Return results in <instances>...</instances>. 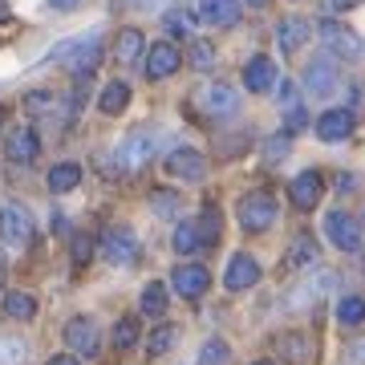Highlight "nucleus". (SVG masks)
I'll list each match as a JSON object with an SVG mask.
<instances>
[{
  "mask_svg": "<svg viewBox=\"0 0 365 365\" xmlns=\"http://www.w3.org/2000/svg\"><path fill=\"white\" fill-rule=\"evenodd\" d=\"M49 61L69 69L73 78H90L98 69V61H102V33H86V37H69L61 45H53Z\"/></svg>",
  "mask_w": 365,
  "mask_h": 365,
  "instance_id": "f257e3e1",
  "label": "nucleus"
},
{
  "mask_svg": "<svg viewBox=\"0 0 365 365\" xmlns=\"http://www.w3.org/2000/svg\"><path fill=\"white\" fill-rule=\"evenodd\" d=\"M235 215H240L244 232H268V227L280 223V203H276L272 191H248V195L240 199Z\"/></svg>",
  "mask_w": 365,
  "mask_h": 365,
  "instance_id": "f03ea898",
  "label": "nucleus"
},
{
  "mask_svg": "<svg viewBox=\"0 0 365 365\" xmlns=\"http://www.w3.org/2000/svg\"><path fill=\"white\" fill-rule=\"evenodd\" d=\"M317 33L325 41V49L333 53V61H357V57H365V41L357 37L349 25H341L337 16H325Z\"/></svg>",
  "mask_w": 365,
  "mask_h": 365,
  "instance_id": "7ed1b4c3",
  "label": "nucleus"
},
{
  "mask_svg": "<svg viewBox=\"0 0 365 365\" xmlns=\"http://www.w3.org/2000/svg\"><path fill=\"white\" fill-rule=\"evenodd\" d=\"M33 232H37V223H33V211L21 207V203H4L0 207V240H4V248H29L33 244Z\"/></svg>",
  "mask_w": 365,
  "mask_h": 365,
  "instance_id": "20e7f679",
  "label": "nucleus"
},
{
  "mask_svg": "<svg viewBox=\"0 0 365 365\" xmlns=\"http://www.w3.org/2000/svg\"><path fill=\"white\" fill-rule=\"evenodd\" d=\"M158 146H163V134L150 130V126H138V130H130L126 138H122L118 158H122V167L126 170H138V167H146V163L158 155Z\"/></svg>",
  "mask_w": 365,
  "mask_h": 365,
  "instance_id": "39448f33",
  "label": "nucleus"
},
{
  "mask_svg": "<svg viewBox=\"0 0 365 365\" xmlns=\"http://www.w3.org/2000/svg\"><path fill=\"white\" fill-rule=\"evenodd\" d=\"M98 252H102L114 268H130V264L143 256V244H138V235H134L130 227L118 223V227H110V232L98 240Z\"/></svg>",
  "mask_w": 365,
  "mask_h": 365,
  "instance_id": "423d86ee",
  "label": "nucleus"
},
{
  "mask_svg": "<svg viewBox=\"0 0 365 365\" xmlns=\"http://www.w3.org/2000/svg\"><path fill=\"white\" fill-rule=\"evenodd\" d=\"M66 345L73 357H98L102 353V329H98V321L93 317H73V321H66Z\"/></svg>",
  "mask_w": 365,
  "mask_h": 365,
  "instance_id": "0eeeda50",
  "label": "nucleus"
},
{
  "mask_svg": "<svg viewBox=\"0 0 365 365\" xmlns=\"http://www.w3.org/2000/svg\"><path fill=\"white\" fill-rule=\"evenodd\" d=\"M4 158L16 163V167H33L41 158V138L33 126H13L9 138H4Z\"/></svg>",
  "mask_w": 365,
  "mask_h": 365,
  "instance_id": "6e6552de",
  "label": "nucleus"
},
{
  "mask_svg": "<svg viewBox=\"0 0 365 365\" xmlns=\"http://www.w3.org/2000/svg\"><path fill=\"white\" fill-rule=\"evenodd\" d=\"M300 86L313 93V98H325V93H333V90H337V61H333L329 53L313 57V61L304 66V73H300Z\"/></svg>",
  "mask_w": 365,
  "mask_h": 365,
  "instance_id": "1a4fd4ad",
  "label": "nucleus"
},
{
  "mask_svg": "<svg viewBox=\"0 0 365 365\" xmlns=\"http://www.w3.org/2000/svg\"><path fill=\"white\" fill-rule=\"evenodd\" d=\"M163 167H167L170 179H187V182H195L207 175V158L199 155L195 146H175L167 158H163Z\"/></svg>",
  "mask_w": 365,
  "mask_h": 365,
  "instance_id": "9d476101",
  "label": "nucleus"
},
{
  "mask_svg": "<svg viewBox=\"0 0 365 365\" xmlns=\"http://www.w3.org/2000/svg\"><path fill=\"white\" fill-rule=\"evenodd\" d=\"M325 235H329V244L341 248V252L361 248V227H357V220H353L349 211H329L325 215Z\"/></svg>",
  "mask_w": 365,
  "mask_h": 365,
  "instance_id": "9b49d317",
  "label": "nucleus"
},
{
  "mask_svg": "<svg viewBox=\"0 0 365 365\" xmlns=\"http://www.w3.org/2000/svg\"><path fill=\"white\" fill-rule=\"evenodd\" d=\"M325 195V179H321V170H300L297 179L288 182V199H292V207L297 211H313Z\"/></svg>",
  "mask_w": 365,
  "mask_h": 365,
  "instance_id": "f8f14e48",
  "label": "nucleus"
},
{
  "mask_svg": "<svg viewBox=\"0 0 365 365\" xmlns=\"http://www.w3.org/2000/svg\"><path fill=\"white\" fill-rule=\"evenodd\" d=\"M170 288H175L182 300H199L211 288V272L203 264H179V268L170 272Z\"/></svg>",
  "mask_w": 365,
  "mask_h": 365,
  "instance_id": "ddd939ff",
  "label": "nucleus"
},
{
  "mask_svg": "<svg viewBox=\"0 0 365 365\" xmlns=\"http://www.w3.org/2000/svg\"><path fill=\"white\" fill-rule=\"evenodd\" d=\"M256 280H260V264L252 260L248 252H235L223 268V288L227 292H248V288H256Z\"/></svg>",
  "mask_w": 365,
  "mask_h": 365,
  "instance_id": "4468645a",
  "label": "nucleus"
},
{
  "mask_svg": "<svg viewBox=\"0 0 365 365\" xmlns=\"http://www.w3.org/2000/svg\"><path fill=\"white\" fill-rule=\"evenodd\" d=\"M179 66H182V53L175 49V41H158V45H150V49H146L143 69H146V78H150V81L170 78Z\"/></svg>",
  "mask_w": 365,
  "mask_h": 365,
  "instance_id": "2eb2a0df",
  "label": "nucleus"
},
{
  "mask_svg": "<svg viewBox=\"0 0 365 365\" xmlns=\"http://www.w3.org/2000/svg\"><path fill=\"white\" fill-rule=\"evenodd\" d=\"M199 106H203V114L211 118H227L240 110V93H235V86H227V81H211L207 90L199 93Z\"/></svg>",
  "mask_w": 365,
  "mask_h": 365,
  "instance_id": "dca6fc26",
  "label": "nucleus"
},
{
  "mask_svg": "<svg viewBox=\"0 0 365 365\" xmlns=\"http://www.w3.org/2000/svg\"><path fill=\"white\" fill-rule=\"evenodd\" d=\"M244 16V0H199V21L207 29H232Z\"/></svg>",
  "mask_w": 365,
  "mask_h": 365,
  "instance_id": "f3484780",
  "label": "nucleus"
},
{
  "mask_svg": "<svg viewBox=\"0 0 365 365\" xmlns=\"http://www.w3.org/2000/svg\"><path fill=\"white\" fill-rule=\"evenodd\" d=\"M317 138H321V143H345V138H349L353 134V114L349 110H325V114L317 118Z\"/></svg>",
  "mask_w": 365,
  "mask_h": 365,
  "instance_id": "a211bd4d",
  "label": "nucleus"
},
{
  "mask_svg": "<svg viewBox=\"0 0 365 365\" xmlns=\"http://www.w3.org/2000/svg\"><path fill=\"white\" fill-rule=\"evenodd\" d=\"M114 61H118V66H138V61H146V37H143V29H118V37H114Z\"/></svg>",
  "mask_w": 365,
  "mask_h": 365,
  "instance_id": "6ab92c4d",
  "label": "nucleus"
},
{
  "mask_svg": "<svg viewBox=\"0 0 365 365\" xmlns=\"http://www.w3.org/2000/svg\"><path fill=\"white\" fill-rule=\"evenodd\" d=\"M244 86L252 93H272L276 90V61L272 57H252L248 66H244Z\"/></svg>",
  "mask_w": 365,
  "mask_h": 365,
  "instance_id": "aec40b11",
  "label": "nucleus"
},
{
  "mask_svg": "<svg viewBox=\"0 0 365 365\" xmlns=\"http://www.w3.org/2000/svg\"><path fill=\"white\" fill-rule=\"evenodd\" d=\"M309 37H313V29H309V21H300V16H284L280 29H276V41H280V53L284 57H297L300 45Z\"/></svg>",
  "mask_w": 365,
  "mask_h": 365,
  "instance_id": "412c9836",
  "label": "nucleus"
},
{
  "mask_svg": "<svg viewBox=\"0 0 365 365\" xmlns=\"http://www.w3.org/2000/svg\"><path fill=\"white\" fill-rule=\"evenodd\" d=\"M276 353H280L288 365H309L313 361V341L304 337V333H280V337H276Z\"/></svg>",
  "mask_w": 365,
  "mask_h": 365,
  "instance_id": "4be33fe9",
  "label": "nucleus"
},
{
  "mask_svg": "<svg viewBox=\"0 0 365 365\" xmlns=\"http://www.w3.org/2000/svg\"><path fill=\"white\" fill-rule=\"evenodd\" d=\"M317 256H321V248H317L313 232L292 235V244H288V268H313Z\"/></svg>",
  "mask_w": 365,
  "mask_h": 365,
  "instance_id": "5701e85b",
  "label": "nucleus"
},
{
  "mask_svg": "<svg viewBox=\"0 0 365 365\" xmlns=\"http://www.w3.org/2000/svg\"><path fill=\"white\" fill-rule=\"evenodd\" d=\"M167 300H170V288L163 280H150L143 288V297H138V313L143 317H163L167 313Z\"/></svg>",
  "mask_w": 365,
  "mask_h": 365,
  "instance_id": "b1692460",
  "label": "nucleus"
},
{
  "mask_svg": "<svg viewBox=\"0 0 365 365\" xmlns=\"http://www.w3.org/2000/svg\"><path fill=\"white\" fill-rule=\"evenodd\" d=\"M126 106H130V86H126V81H106L102 98H98V110L110 114V118H118Z\"/></svg>",
  "mask_w": 365,
  "mask_h": 365,
  "instance_id": "393cba45",
  "label": "nucleus"
},
{
  "mask_svg": "<svg viewBox=\"0 0 365 365\" xmlns=\"http://www.w3.org/2000/svg\"><path fill=\"white\" fill-rule=\"evenodd\" d=\"M49 191L53 195H66V191H78V182H81V167L78 163H57V167L49 170Z\"/></svg>",
  "mask_w": 365,
  "mask_h": 365,
  "instance_id": "a878e982",
  "label": "nucleus"
},
{
  "mask_svg": "<svg viewBox=\"0 0 365 365\" xmlns=\"http://www.w3.org/2000/svg\"><path fill=\"white\" fill-rule=\"evenodd\" d=\"M170 244H175V252H179V256H191V252L203 248V235H199V220H182L179 227H175V235H170Z\"/></svg>",
  "mask_w": 365,
  "mask_h": 365,
  "instance_id": "bb28decb",
  "label": "nucleus"
},
{
  "mask_svg": "<svg viewBox=\"0 0 365 365\" xmlns=\"http://www.w3.org/2000/svg\"><path fill=\"white\" fill-rule=\"evenodd\" d=\"M4 317L9 321H33L37 317V300L29 297V292H4Z\"/></svg>",
  "mask_w": 365,
  "mask_h": 365,
  "instance_id": "cd10ccee",
  "label": "nucleus"
},
{
  "mask_svg": "<svg viewBox=\"0 0 365 365\" xmlns=\"http://www.w3.org/2000/svg\"><path fill=\"white\" fill-rule=\"evenodd\" d=\"M138 337H143V329H138V317H122V321L114 325V333H110L114 349H134V345H138Z\"/></svg>",
  "mask_w": 365,
  "mask_h": 365,
  "instance_id": "c85d7f7f",
  "label": "nucleus"
},
{
  "mask_svg": "<svg viewBox=\"0 0 365 365\" xmlns=\"http://www.w3.org/2000/svg\"><path fill=\"white\" fill-rule=\"evenodd\" d=\"M25 110L29 114H61V102L53 90H29L25 93Z\"/></svg>",
  "mask_w": 365,
  "mask_h": 365,
  "instance_id": "c756f323",
  "label": "nucleus"
},
{
  "mask_svg": "<svg viewBox=\"0 0 365 365\" xmlns=\"http://www.w3.org/2000/svg\"><path fill=\"white\" fill-rule=\"evenodd\" d=\"M337 321L341 325H365V297H341L337 300Z\"/></svg>",
  "mask_w": 365,
  "mask_h": 365,
  "instance_id": "7c9ffc66",
  "label": "nucleus"
},
{
  "mask_svg": "<svg viewBox=\"0 0 365 365\" xmlns=\"http://www.w3.org/2000/svg\"><path fill=\"white\" fill-rule=\"evenodd\" d=\"M215 57H220V53H215V45H211V41H191V53H187V61H191L199 73H207V69L220 66Z\"/></svg>",
  "mask_w": 365,
  "mask_h": 365,
  "instance_id": "2f4dec72",
  "label": "nucleus"
},
{
  "mask_svg": "<svg viewBox=\"0 0 365 365\" xmlns=\"http://www.w3.org/2000/svg\"><path fill=\"white\" fill-rule=\"evenodd\" d=\"M163 29H167V41H170V37H191V29H195V16L182 13V9H170V13L163 16Z\"/></svg>",
  "mask_w": 365,
  "mask_h": 365,
  "instance_id": "473e14b6",
  "label": "nucleus"
},
{
  "mask_svg": "<svg viewBox=\"0 0 365 365\" xmlns=\"http://www.w3.org/2000/svg\"><path fill=\"white\" fill-rule=\"evenodd\" d=\"M199 235H203V248H211V244H220V207H203V215H199Z\"/></svg>",
  "mask_w": 365,
  "mask_h": 365,
  "instance_id": "72a5a7b5",
  "label": "nucleus"
},
{
  "mask_svg": "<svg viewBox=\"0 0 365 365\" xmlns=\"http://www.w3.org/2000/svg\"><path fill=\"white\" fill-rule=\"evenodd\" d=\"M175 341H179V329L175 325H158L155 333H150V341H146V349H150V357H163Z\"/></svg>",
  "mask_w": 365,
  "mask_h": 365,
  "instance_id": "f704fd0d",
  "label": "nucleus"
},
{
  "mask_svg": "<svg viewBox=\"0 0 365 365\" xmlns=\"http://www.w3.org/2000/svg\"><path fill=\"white\" fill-rule=\"evenodd\" d=\"M199 365H227V341H220V337L203 341V349H199Z\"/></svg>",
  "mask_w": 365,
  "mask_h": 365,
  "instance_id": "c9c22d12",
  "label": "nucleus"
},
{
  "mask_svg": "<svg viewBox=\"0 0 365 365\" xmlns=\"http://www.w3.org/2000/svg\"><path fill=\"white\" fill-rule=\"evenodd\" d=\"M25 341H16V337H0V365H21L25 361Z\"/></svg>",
  "mask_w": 365,
  "mask_h": 365,
  "instance_id": "e433bc0d",
  "label": "nucleus"
},
{
  "mask_svg": "<svg viewBox=\"0 0 365 365\" xmlns=\"http://www.w3.org/2000/svg\"><path fill=\"white\" fill-rule=\"evenodd\" d=\"M288 146H292V134H272L268 143H264V158L268 163H280L288 155Z\"/></svg>",
  "mask_w": 365,
  "mask_h": 365,
  "instance_id": "4c0bfd02",
  "label": "nucleus"
},
{
  "mask_svg": "<svg viewBox=\"0 0 365 365\" xmlns=\"http://www.w3.org/2000/svg\"><path fill=\"white\" fill-rule=\"evenodd\" d=\"M284 122H288V126H284V134H300V130H304V126H309V114H304V106H288V110H284Z\"/></svg>",
  "mask_w": 365,
  "mask_h": 365,
  "instance_id": "58836bf2",
  "label": "nucleus"
},
{
  "mask_svg": "<svg viewBox=\"0 0 365 365\" xmlns=\"http://www.w3.org/2000/svg\"><path fill=\"white\" fill-rule=\"evenodd\" d=\"M69 252H73V264H90V256H93V240H90V235H73Z\"/></svg>",
  "mask_w": 365,
  "mask_h": 365,
  "instance_id": "ea45409f",
  "label": "nucleus"
},
{
  "mask_svg": "<svg viewBox=\"0 0 365 365\" xmlns=\"http://www.w3.org/2000/svg\"><path fill=\"white\" fill-rule=\"evenodd\" d=\"M321 4H325L329 16H337V13H349V9H357L361 0H321Z\"/></svg>",
  "mask_w": 365,
  "mask_h": 365,
  "instance_id": "a19ab883",
  "label": "nucleus"
},
{
  "mask_svg": "<svg viewBox=\"0 0 365 365\" xmlns=\"http://www.w3.org/2000/svg\"><path fill=\"white\" fill-rule=\"evenodd\" d=\"M45 365H81V361L73 357V353H57V357H49Z\"/></svg>",
  "mask_w": 365,
  "mask_h": 365,
  "instance_id": "79ce46f5",
  "label": "nucleus"
},
{
  "mask_svg": "<svg viewBox=\"0 0 365 365\" xmlns=\"http://www.w3.org/2000/svg\"><path fill=\"white\" fill-rule=\"evenodd\" d=\"M53 9H57V13H73V9H78L81 0H49Z\"/></svg>",
  "mask_w": 365,
  "mask_h": 365,
  "instance_id": "37998d69",
  "label": "nucleus"
},
{
  "mask_svg": "<svg viewBox=\"0 0 365 365\" xmlns=\"http://www.w3.org/2000/svg\"><path fill=\"white\" fill-rule=\"evenodd\" d=\"M118 4H122V9H155L158 0H118Z\"/></svg>",
  "mask_w": 365,
  "mask_h": 365,
  "instance_id": "c03bdc74",
  "label": "nucleus"
},
{
  "mask_svg": "<svg viewBox=\"0 0 365 365\" xmlns=\"http://www.w3.org/2000/svg\"><path fill=\"white\" fill-rule=\"evenodd\" d=\"M337 187H341V195H349L353 187H357V179L353 175H337Z\"/></svg>",
  "mask_w": 365,
  "mask_h": 365,
  "instance_id": "a18cd8bd",
  "label": "nucleus"
},
{
  "mask_svg": "<svg viewBox=\"0 0 365 365\" xmlns=\"http://www.w3.org/2000/svg\"><path fill=\"white\" fill-rule=\"evenodd\" d=\"M155 207H158V211H175V207H179V199H175V195H170V199H167V195H158V199H155Z\"/></svg>",
  "mask_w": 365,
  "mask_h": 365,
  "instance_id": "49530a36",
  "label": "nucleus"
},
{
  "mask_svg": "<svg viewBox=\"0 0 365 365\" xmlns=\"http://www.w3.org/2000/svg\"><path fill=\"white\" fill-rule=\"evenodd\" d=\"M4 16H9V0H0V21H4Z\"/></svg>",
  "mask_w": 365,
  "mask_h": 365,
  "instance_id": "de8ad7c7",
  "label": "nucleus"
},
{
  "mask_svg": "<svg viewBox=\"0 0 365 365\" xmlns=\"http://www.w3.org/2000/svg\"><path fill=\"white\" fill-rule=\"evenodd\" d=\"M248 4H252V9H260V4H268V0H248Z\"/></svg>",
  "mask_w": 365,
  "mask_h": 365,
  "instance_id": "09e8293b",
  "label": "nucleus"
},
{
  "mask_svg": "<svg viewBox=\"0 0 365 365\" xmlns=\"http://www.w3.org/2000/svg\"><path fill=\"white\" fill-rule=\"evenodd\" d=\"M252 365H276V361H268V357H260V361H252Z\"/></svg>",
  "mask_w": 365,
  "mask_h": 365,
  "instance_id": "8fccbe9b",
  "label": "nucleus"
},
{
  "mask_svg": "<svg viewBox=\"0 0 365 365\" xmlns=\"http://www.w3.org/2000/svg\"><path fill=\"white\" fill-rule=\"evenodd\" d=\"M0 126H4V106H0Z\"/></svg>",
  "mask_w": 365,
  "mask_h": 365,
  "instance_id": "3c124183",
  "label": "nucleus"
}]
</instances>
